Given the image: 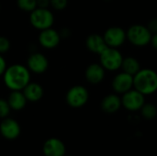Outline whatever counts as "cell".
Segmentation results:
<instances>
[{"instance_id":"obj_7","label":"cell","mask_w":157,"mask_h":156,"mask_svg":"<svg viewBox=\"0 0 157 156\" xmlns=\"http://www.w3.org/2000/svg\"><path fill=\"white\" fill-rule=\"evenodd\" d=\"M145 103V96L141 92L132 88L128 92L121 95V104L122 107L132 112L140 111L142 107Z\"/></svg>"},{"instance_id":"obj_27","label":"cell","mask_w":157,"mask_h":156,"mask_svg":"<svg viewBox=\"0 0 157 156\" xmlns=\"http://www.w3.org/2000/svg\"><path fill=\"white\" fill-rule=\"evenodd\" d=\"M6 69V63L4 57L2 56V54H0V75L4 74Z\"/></svg>"},{"instance_id":"obj_30","label":"cell","mask_w":157,"mask_h":156,"mask_svg":"<svg viewBox=\"0 0 157 156\" xmlns=\"http://www.w3.org/2000/svg\"><path fill=\"white\" fill-rule=\"evenodd\" d=\"M104 1H106V2H109V1H112V0H104Z\"/></svg>"},{"instance_id":"obj_16","label":"cell","mask_w":157,"mask_h":156,"mask_svg":"<svg viewBox=\"0 0 157 156\" xmlns=\"http://www.w3.org/2000/svg\"><path fill=\"white\" fill-rule=\"evenodd\" d=\"M86 46L89 51L98 55L108 47L103 35L98 33H93L87 36L86 40Z\"/></svg>"},{"instance_id":"obj_17","label":"cell","mask_w":157,"mask_h":156,"mask_svg":"<svg viewBox=\"0 0 157 156\" xmlns=\"http://www.w3.org/2000/svg\"><path fill=\"white\" fill-rule=\"evenodd\" d=\"M22 92L27 100L30 102H37L40 100L44 94L43 88L40 84L30 82L23 88Z\"/></svg>"},{"instance_id":"obj_10","label":"cell","mask_w":157,"mask_h":156,"mask_svg":"<svg viewBox=\"0 0 157 156\" xmlns=\"http://www.w3.org/2000/svg\"><path fill=\"white\" fill-rule=\"evenodd\" d=\"M21 133L19 123L11 118H5L0 122V134L2 137L8 141L16 140Z\"/></svg>"},{"instance_id":"obj_4","label":"cell","mask_w":157,"mask_h":156,"mask_svg":"<svg viewBox=\"0 0 157 156\" xmlns=\"http://www.w3.org/2000/svg\"><path fill=\"white\" fill-rule=\"evenodd\" d=\"M98 56L99 63L109 72H116L120 70L124 58L119 49L111 47H107Z\"/></svg>"},{"instance_id":"obj_3","label":"cell","mask_w":157,"mask_h":156,"mask_svg":"<svg viewBox=\"0 0 157 156\" xmlns=\"http://www.w3.org/2000/svg\"><path fill=\"white\" fill-rule=\"evenodd\" d=\"M127 40L133 46L143 48L150 44L152 39V33L145 25L133 24L126 30Z\"/></svg>"},{"instance_id":"obj_26","label":"cell","mask_w":157,"mask_h":156,"mask_svg":"<svg viewBox=\"0 0 157 156\" xmlns=\"http://www.w3.org/2000/svg\"><path fill=\"white\" fill-rule=\"evenodd\" d=\"M59 33H60L61 38H63V39H67V38H69L70 35H71V31H70V29H69L68 28H63V29L59 31Z\"/></svg>"},{"instance_id":"obj_9","label":"cell","mask_w":157,"mask_h":156,"mask_svg":"<svg viewBox=\"0 0 157 156\" xmlns=\"http://www.w3.org/2000/svg\"><path fill=\"white\" fill-rule=\"evenodd\" d=\"M111 87L114 93L122 95L133 88V75L123 71L118 73L111 81Z\"/></svg>"},{"instance_id":"obj_21","label":"cell","mask_w":157,"mask_h":156,"mask_svg":"<svg viewBox=\"0 0 157 156\" xmlns=\"http://www.w3.org/2000/svg\"><path fill=\"white\" fill-rule=\"evenodd\" d=\"M17 6L25 12H31L37 7V0H17Z\"/></svg>"},{"instance_id":"obj_31","label":"cell","mask_w":157,"mask_h":156,"mask_svg":"<svg viewBox=\"0 0 157 156\" xmlns=\"http://www.w3.org/2000/svg\"><path fill=\"white\" fill-rule=\"evenodd\" d=\"M0 9H1V5H0Z\"/></svg>"},{"instance_id":"obj_8","label":"cell","mask_w":157,"mask_h":156,"mask_svg":"<svg viewBox=\"0 0 157 156\" xmlns=\"http://www.w3.org/2000/svg\"><path fill=\"white\" fill-rule=\"evenodd\" d=\"M103 38L108 47L119 49L127 40V34L123 28L119 26H112L105 30Z\"/></svg>"},{"instance_id":"obj_23","label":"cell","mask_w":157,"mask_h":156,"mask_svg":"<svg viewBox=\"0 0 157 156\" xmlns=\"http://www.w3.org/2000/svg\"><path fill=\"white\" fill-rule=\"evenodd\" d=\"M10 40L5 36H0V54L7 52L10 49Z\"/></svg>"},{"instance_id":"obj_5","label":"cell","mask_w":157,"mask_h":156,"mask_svg":"<svg viewBox=\"0 0 157 156\" xmlns=\"http://www.w3.org/2000/svg\"><path fill=\"white\" fill-rule=\"evenodd\" d=\"M30 24L37 29L43 30L52 28L54 22V16L48 8L36 7L30 12L29 16Z\"/></svg>"},{"instance_id":"obj_25","label":"cell","mask_w":157,"mask_h":156,"mask_svg":"<svg viewBox=\"0 0 157 156\" xmlns=\"http://www.w3.org/2000/svg\"><path fill=\"white\" fill-rule=\"evenodd\" d=\"M146 27L148 28V29L151 31L152 34L157 33V17H153V18H151V19L148 21Z\"/></svg>"},{"instance_id":"obj_12","label":"cell","mask_w":157,"mask_h":156,"mask_svg":"<svg viewBox=\"0 0 157 156\" xmlns=\"http://www.w3.org/2000/svg\"><path fill=\"white\" fill-rule=\"evenodd\" d=\"M42 152L44 156H65L66 147L63 141L52 137L43 143Z\"/></svg>"},{"instance_id":"obj_2","label":"cell","mask_w":157,"mask_h":156,"mask_svg":"<svg viewBox=\"0 0 157 156\" xmlns=\"http://www.w3.org/2000/svg\"><path fill=\"white\" fill-rule=\"evenodd\" d=\"M133 88L144 96L157 92V72L151 68H142L133 75Z\"/></svg>"},{"instance_id":"obj_11","label":"cell","mask_w":157,"mask_h":156,"mask_svg":"<svg viewBox=\"0 0 157 156\" xmlns=\"http://www.w3.org/2000/svg\"><path fill=\"white\" fill-rule=\"evenodd\" d=\"M27 67L32 73L42 74L47 71L49 67V61L44 54L40 52H33L28 58Z\"/></svg>"},{"instance_id":"obj_22","label":"cell","mask_w":157,"mask_h":156,"mask_svg":"<svg viewBox=\"0 0 157 156\" xmlns=\"http://www.w3.org/2000/svg\"><path fill=\"white\" fill-rule=\"evenodd\" d=\"M11 111V108L9 107V104L7 100L4 98H0V119L7 118L9 113Z\"/></svg>"},{"instance_id":"obj_32","label":"cell","mask_w":157,"mask_h":156,"mask_svg":"<svg viewBox=\"0 0 157 156\" xmlns=\"http://www.w3.org/2000/svg\"><path fill=\"white\" fill-rule=\"evenodd\" d=\"M65 156H66V155H65Z\"/></svg>"},{"instance_id":"obj_13","label":"cell","mask_w":157,"mask_h":156,"mask_svg":"<svg viewBox=\"0 0 157 156\" xmlns=\"http://www.w3.org/2000/svg\"><path fill=\"white\" fill-rule=\"evenodd\" d=\"M61 39L59 31L52 28L41 30L39 35V42L45 49H53L57 47Z\"/></svg>"},{"instance_id":"obj_14","label":"cell","mask_w":157,"mask_h":156,"mask_svg":"<svg viewBox=\"0 0 157 156\" xmlns=\"http://www.w3.org/2000/svg\"><path fill=\"white\" fill-rule=\"evenodd\" d=\"M106 70L100 63H91L85 71V77L86 81L91 85H98L102 83L105 78Z\"/></svg>"},{"instance_id":"obj_15","label":"cell","mask_w":157,"mask_h":156,"mask_svg":"<svg viewBox=\"0 0 157 156\" xmlns=\"http://www.w3.org/2000/svg\"><path fill=\"white\" fill-rule=\"evenodd\" d=\"M121 107V97L116 93L107 95L101 101V109L107 114H114L118 112Z\"/></svg>"},{"instance_id":"obj_28","label":"cell","mask_w":157,"mask_h":156,"mask_svg":"<svg viewBox=\"0 0 157 156\" xmlns=\"http://www.w3.org/2000/svg\"><path fill=\"white\" fill-rule=\"evenodd\" d=\"M50 6V0H37V7L48 8Z\"/></svg>"},{"instance_id":"obj_20","label":"cell","mask_w":157,"mask_h":156,"mask_svg":"<svg viewBox=\"0 0 157 156\" xmlns=\"http://www.w3.org/2000/svg\"><path fill=\"white\" fill-rule=\"evenodd\" d=\"M141 115L144 119L147 120H155L157 117V106L154 103H144V105L140 109Z\"/></svg>"},{"instance_id":"obj_18","label":"cell","mask_w":157,"mask_h":156,"mask_svg":"<svg viewBox=\"0 0 157 156\" xmlns=\"http://www.w3.org/2000/svg\"><path fill=\"white\" fill-rule=\"evenodd\" d=\"M7 102L11 110L19 111L26 107L28 100L22 91H11L7 98Z\"/></svg>"},{"instance_id":"obj_24","label":"cell","mask_w":157,"mask_h":156,"mask_svg":"<svg viewBox=\"0 0 157 156\" xmlns=\"http://www.w3.org/2000/svg\"><path fill=\"white\" fill-rule=\"evenodd\" d=\"M50 5L56 10H63L68 5V0H50Z\"/></svg>"},{"instance_id":"obj_19","label":"cell","mask_w":157,"mask_h":156,"mask_svg":"<svg viewBox=\"0 0 157 156\" xmlns=\"http://www.w3.org/2000/svg\"><path fill=\"white\" fill-rule=\"evenodd\" d=\"M121 69H122L123 72H125L129 74L134 75L142 69V67H141V63L137 58H135L133 56H126L123 58Z\"/></svg>"},{"instance_id":"obj_6","label":"cell","mask_w":157,"mask_h":156,"mask_svg":"<svg viewBox=\"0 0 157 156\" xmlns=\"http://www.w3.org/2000/svg\"><path fill=\"white\" fill-rule=\"evenodd\" d=\"M89 99V93L84 86H74L66 93L65 100L69 107L79 108L84 107Z\"/></svg>"},{"instance_id":"obj_1","label":"cell","mask_w":157,"mask_h":156,"mask_svg":"<svg viewBox=\"0 0 157 156\" xmlns=\"http://www.w3.org/2000/svg\"><path fill=\"white\" fill-rule=\"evenodd\" d=\"M4 83L11 91H22L30 82V71L22 64H12L6 67L4 74Z\"/></svg>"},{"instance_id":"obj_29","label":"cell","mask_w":157,"mask_h":156,"mask_svg":"<svg viewBox=\"0 0 157 156\" xmlns=\"http://www.w3.org/2000/svg\"><path fill=\"white\" fill-rule=\"evenodd\" d=\"M150 44L152 45L154 50H155L157 51V33H155V34L152 35V39H151Z\"/></svg>"}]
</instances>
